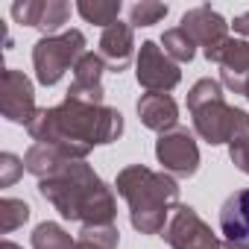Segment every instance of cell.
Segmentation results:
<instances>
[{"label":"cell","instance_id":"29","mask_svg":"<svg viewBox=\"0 0 249 249\" xmlns=\"http://www.w3.org/2000/svg\"><path fill=\"white\" fill-rule=\"evenodd\" d=\"M246 100H249V91H246Z\"/></svg>","mask_w":249,"mask_h":249},{"label":"cell","instance_id":"19","mask_svg":"<svg viewBox=\"0 0 249 249\" xmlns=\"http://www.w3.org/2000/svg\"><path fill=\"white\" fill-rule=\"evenodd\" d=\"M161 50L176 62V65H185L196 56V41L182 30V27H173V30H164L161 36Z\"/></svg>","mask_w":249,"mask_h":249},{"label":"cell","instance_id":"16","mask_svg":"<svg viewBox=\"0 0 249 249\" xmlns=\"http://www.w3.org/2000/svg\"><path fill=\"white\" fill-rule=\"evenodd\" d=\"M65 161H71V159H68L62 150L50 147V144H33V147L24 153V167H27V173H33L38 182L47 179V176H53V173H59Z\"/></svg>","mask_w":249,"mask_h":249},{"label":"cell","instance_id":"3","mask_svg":"<svg viewBox=\"0 0 249 249\" xmlns=\"http://www.w3.org/2000/svg\"><path fill=\"white\" fill-rule=\"evenodd\" d=\"M114 188L129 205V223L135 231L164 234L170 214L179 205V182L170 173H156L144 164H129L117 173Z\"/></svg>","mask_w":249,"mask_h":249},{"label":"cell","instance_id":"2","mask_svg":"<svg viewBox=\"0 0 249 249\" xmlns=\"http://www.w3.org/2000/svg\"><path fill=\"white\" fill-rule=\"evenodd\" d=\"M38 194L65 217L82 226H111L117 217L114 191L82 159H71L59 173L38 182Z\"/></svg>","mask_w":249,"mask_h":249},{"label":"cell","instance_id":"12","mask_svg":"<svg viewBox=\"0 0 249 249\" xmlns=\"http://www.w3.org/2000/svg\"><path fill=\"white\" fill-rule=\"evenodd\" d=\"M106 62L100 59V53H85L76 68H73V82L65 94V100H76V103H91V106H103L106 88H103V73H106Z\"/></svg>","mask_w":249,"mask_h":249},{"label":"cell","instance_id":"24","mask_svg":"<svg viewBox=\"0 0 249 249\" xmlns=\"http://www.w3.org/2000/svg\"><path fill=\"white\" fill-rule=\"evenodd\" d=\"M24 170V159H18L15 153H3L0 156V188H12Z\"/></svg>","mask_w":249,"mask_h":249},{"label":"cell","instance_id":"20","mask_svg":"<svg viewBox=\"0 0 249 249\" xmlns=\"http://www.w3.org/2000/svg\"><path fill=\"white\" fill-rule=\"evenodd\" d=\"M73 246H76V240L59 223L44 220L33 229V249H73Z\"/></svg>","mask_w":249,"mask_h":249},{"label":"cell","instance_id":"9","mask_svg":"<svg viewBox=\"0 0 249 249\" xmlns=\"http://www.w3.org/2000/svg\"><path fill=\"white\" fill-rule=\"evenodd\" d=\"M0 111H3V117L9 123H18V126H30L33 117L38 114L36 88L24 71L6 68L0 73Z\"/></svg>","mask_w":249,"mask_h":249},{"label":"cell","instance_id":"26","mask_svg":"<svg viewBox=\"0 0 249 249\" xmlns=\"http://www.w3.org/2000/svg\"><path fill=\"white\" fill-rule=\"evenodd\" d=\"M231 27H234V33H237V36H243V38L249 41V12L237 15V18L231 21Z\"/></svg>","mask_w":249,"mask_h":249},{"label":"cell","instance_id":"8","mask_svg":"<svg viewBox=\"0 0 249 249\" xmlns=\"http://www.w3.org/2000/svg\"><path fill=\"white\" fill-rule=\"evenodd\" d=\"M170 249H223V240L211 231V226L191 208V205H176L170 214V223L161 234Z\"/></svg>","mask_w":249,"mask_h":249},{"label":"cell","instance_id":"17","mask_svg":"<svg viewBox=\"0 0 249 249\" xmlns=\"http://www.w3.org/2000/svg\"><path fill=\"white\" fill-rule=\"evenodd\" d=\"M120 9H123L120 0H79V3H76V12L88 24H97L103 30H108L111 24H117Z\"/></svg>","mask_w":249,"mask_h":249},{"label":"cell","instance_id":"22","mask_svg":"<svg viewBox=\"0 0 249 249\" xmlns=\"http://www.w3.org/2000/svg\"><path fill=\"white\" fill-rule=\"evenodd\" d=\"M76 240H85V243H91L94 249H117L120 231H117L114 223H111V226H82Z\"/></svg>","mask_w":249,"mask_h":249},{"label":"cell","instance_id":"15","mask_svg":"<svg viewBox=\"0 0 249 249\" xmlns=\"http://www.w3.org/2000/svg\"><path fill=\"white\" fill-rule=\"evenodd\" d=\"M135 111L144 126L159 135L176 129V123H179V106L170 94H141L135 103Z\"/></svg>","mask_w":249,"mask_h":249},{"label":"cell","instance_id":"23","mask_svg":"<svg viewBox=\"0 0 249 249\" xmlns=\"http://www.w3.org/2000/svg\"><path fill=\"white\" fill-rule=\"evenodd\" d=\"M170 6L167 3H156V0H141V3H135L129 9V24L132 27H153L159 24L161 18H167Z\"/></svg>","mask_w":249,"mask_h":249},{"label":"cell","instance_id":"21","mask_svg":"<svg viewBox=\"0 0 249 249\" xmlns=\"http://www.w3.org/2000/svg\"><path fill=\"white\" fill-rule=\"evenodd\" d=\"M27 220H30V205L24 199H15V196H3V199H0V231H3V234H12Z\"/></svg>","mask_w":249,"mask_h":249},{"label":"cell","instance_id":"14","mask_svg":"<svg viewBox=\"0 0 249 249\" xmlns=\"http://www.w3.org/2000/svg\"><path fill=\"white\" fill-rule=\"evenodd\" d=\"M135 47H138V44H135L132 24L117 21V24H111L108 30H103V36H100V59H103L106 68L114 71V73L126 71L129 62L138 59V56H135Z\"/></svg>","mask_w":249,"mask_h":249},{"label":"cell","instance_id":"13","mask_svg":"<svg viewBox=\"0 0 249 249\" xmlns=\"http://www.w3.org/2000/svg\"><path fill=\"white\" fill-rule=\"evenodd\" d=\"M220 234L226 249H249V188L234 191L220 208Z\"/></svg>","mask_w":249,"mask_h":249},{"label":"cell","instance_id":"1","mask_svg":"<svg viewBox=\"0 0 249 249\" xmlns=\"http://www.w3.org/2000/svg\"><path fill=\"white\" fill-rule=\"evenodd\" d=\"M36 144H50L68 159H88L94 147L114 144L123 135V114L111 106H91L65 100L50 108H38L27 126Z\"/></svg>","mask_w":249,"mask_h":249},{"label":"cell","instance_id":"4","mask_svg":"<svg viewBox=\"0 0 249 249\" xmlns=\"http://www.w3.org/2000/svg\"><path fill=\"white\" fill-rule=\"evenodd\" d=\"M188 111L194 117V132L211 144H231L249 138V114L223 100V85L211 76L196 79L188 91Z\"/></svg>","mask_w":249,"mask_h":249},{"label":"cell","instance_id":"27","mask_svg":"<svg viewBox=\"0 0 249 249\" xmlns=\"http://www.w3.org/2000/svg\"><path fill=\"white\" fill-rule=\"evenodd\" d=\"M0 249H24V246H18V243H12V240H3V243H0Z\"/></svg>","mask_w":249,"mask_h":249},{"label":"cell","instance_id":"5","mask_svg":"<svg viewBox=\"0 0 249 249\" xmlns=\"http://www.w3.org/2000/svg\"><path fill=\"white\" fill-rule=\"evenodd\" d=\"M85 36L79 30H65L59 36H41L33 44V68L36 79L44 88H53L68 71L76 68V62L85 56Z\"/></svg>","mask_w":249,"mask_h":249},{"label":"cell","instance_id":"7","mask_svg":"<svg viewBox=\"0 0 249 249\" xmlns=\"http://www.w3.org/2000/svg\"><path fill=\"white\" fill-rule=\"evenodd\" d=\"M156 159H159L161 170L170 173L173 179H191L199 170V147H196L194 132L176 126V129L159 135Z\"/></svg>","mask_w":249,"mask_h":249},{"label":"cell","instance_id":"11","mask_svg":"<svg viewBox=\"0 0 249 249\" xmlns=\"http://www.w3.org/2000/svg\"><path fill=\"white\" fill-rule=\"evenodd\" d=\"M229 27H231V24H229L217 9H211L208 3L194 6V9H188V12L182 15V30L196 41V47H202L205 56L214 53V50L229 38Z\"/></svg>","mask_w":249,"mask_h":249},{"label":"cell","instance_id":"6","mask_svg":"<svg viewBox=\"0 0 249 249\" xmlns=\"http://www.w3.org/2000/svg\"><path fill=\"white\" fill-rule=\"evenodd\" d=\"M135 79L147 94H170L182 82V71L156 41H144L135 59Z\"/></svg>","mask_w":249,"mask_h":249},{"label":"cell","instance_id":"28","mask_svg":"<svg viewBox=\"0 0 249 249\" xmlns=\"http://www.w3.org/2000/svg\"><path fill=\"white\" fill-rule=\"evenodd\" d=\"M73 249H94V246H91V243H85V240H76V246H73Z\"/></svg>","mask_w":249,"mask_h":249},{"label":"cell","instance_id":"10","mask_svg":"<svg viewBox=\"0 0 249 249\" xmlns=\"http://www.w3.org/2000/svg\"><path fill=\"white\" fill-rule=\"evenodd\" d=\"M205 59L220 65V85H226L231 94L246 97L249 91V41L246 38H226Z\"/></svg>","mask_w":249,"mask_h":249},{"label":"cell","instance_id":"18","mask_svg":"<svg viewBox=\"0 0 249 249\" xmlns=\"http://www.w3.org/2000/svg\"><path fill=\"white\" fill-rule=\"evenodd\" d=\"M68 18H71V3H65V0H41L36 30H41L44 36H59Z\"/></svg>","mask_w":249,"mask_h":249},{"label":"cell","instance_id":"25","mask_svg":"<svg viewBox=\"0 0 249 249\" xmlns=\"http://www.w3.org/2000/svg\"><path fill=\"white\" fill-rule=\"evenodd\" d=\"M229 159H231V164H234L240 173L249 176V138L231 141V144H229Z\"/></svg>","mask_w":249,"mask_h":249}]
</instances>
